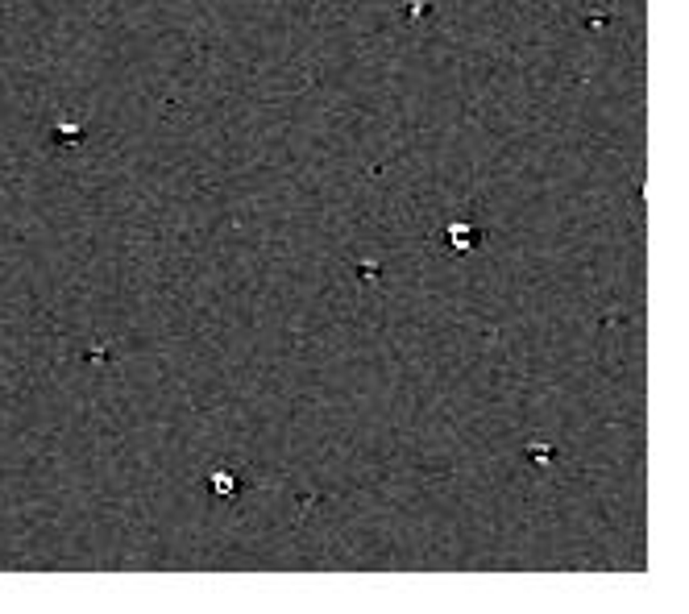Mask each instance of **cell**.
I'll use <instances>...</instances> for the list:
<instances>
[{
	"mask_svg": "<svg viewBox=\"0 0 689 614\" xmlns=\"http://www.w3.org/2000/svg\"><path fill=\"white\" fill-rule=\"evenodd\" d=\"M445 242L453 253H473L482 245V229L470 220H453V225H445Z\"/></svg>",
	"mask_w": 689,
	"mask_h": 614,
	"instance_id": "1",
	"label": "cell"
},
{
	"mask_svg": "<svg viewBox=\"0 0 689 614\" xmlns=\"http://www.w3.org/2000/svg\"><path fill=\"white\" fill-rule=\"evenodd\" d=\"M208 490L217 494V498H237L245 490V473L229 470V465H220V470L208 473Z\"/></svg>",
	"mask_w": 689,
	"mask_h": 614,
	"instance_id": "2",
	"label": "cell"
}]
</instances>
